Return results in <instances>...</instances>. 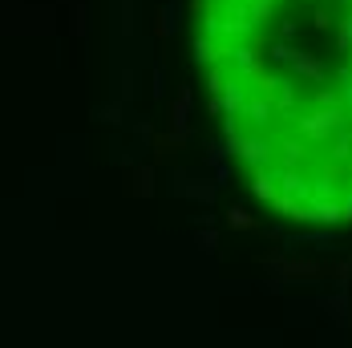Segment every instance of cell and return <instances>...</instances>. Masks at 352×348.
Here are the masks:
<instances>
[{"label": "cell", "instance_id": "23", "mask_svg": "<svg viewBox=\"0 0 352 348\" xmlns=\"http://www.w3.org/2000/svg\"><path fill=\"white\" fill-rule=\"evenodd\" d=\"M336 162H349L352 158V130H336Z\"/></svg>", "mask_w": 352, "mask_h": 348}, {"label": "cell", "instance_id": "14", "mask_svg": "<svg viewBox=\"0 0 352 348\" xmlns=\"http://www.w3.org/2000/svg\"><path fill=\"white\" fill-rule=\"evenodd\" d=\"M190 53H195V61H199V65H214V61H223V57H227V49H219L211 36H199V41L190 45Z\"/></svg>", "mask_w": 352, "mask_h": 348}, {"label": "cell", "instance_id": "15", "mask_svg": "<svg viewBox=\"0 0 352 348\" xmlns=\"http://www.w3.org/2000/svg\"><path fill=\"white\" fill-rule=\"evenodd\" d=\"M272 113H276V109H272V98H259V94H255V98H247L243 118H251L255 126H267V122H272Z\"/></svg>", "mask_w": 352, "mask_h": 348}, {"label": "cell", "instance_id": "27", "mask_svg": "<svg viewBox=\"0 0 352 348\" xmlns=\"http://www.w3.org/2000/svg\"><path fill=\"white\" fill-rule=\"evenodd\" d=\"M336 45L340 49H352V12L340 21V29H336Z\"/></svg>", "mask_w": 352, "mask_h": 348}, {"label": "cell", "instance_id": "16", "mask_svg": "<svg viewBox=\"0 0 352 348\" xmlns=\"http://www.w3.org/2000/svg\"><path fill=\"white\" fill-rule=\"evenodd\" d=\"M272 109H283V113H292V109H296V85H292L287 77H276V94H272Z\"/></svg>", "mask_w": 352, "mask_h": 348}, {"label": "cell", "instance_id": "5", "mask_svg": "<svg viewBox=\"0 0 352 348\" xmlns=\"http://www.w3.org/2000/svg\"><path fill=\"white\" fill-rule=\"evenodd\" d=\"M276 174V186H280V195H287V199H296L300 207L312 199V191H308V178L300 171H272Z\"/></svg>", "mask_w": 352, "mask_h": 348}, {"label": "cell", "instance_id": "2", "mask_svg": "<svg viewBox=\"0 0 352 348\" xmlns=\"http://www.w3.org/2000/svg\"><path fill=\"white\" fill-rule=\"evenodd\" d=\"M170 195H178V199H195V203L211 207L214 182L199 178V174H186V171H170Z\"/></svg>", "mask_w": 352, "mask_h": 348}, {"label": "cell", "instance_id": "40", "mask_svg": "<svg viewBox=\"0 0 352 348\" xmlns=\"http://www.w3.org/2000/svg\"><path fill=\"white\" fill-rule=\"evenodd\" d=\"M186 8H190V12H203V0H186Z\"/></svg>", "mask_w": 352, "mask_h": 348}, {"label": "cell", "instance_id": "17", "mask_svg": "<svg viewBox=\"0 0 352 348\" xmlns=\"http://www.w3.org/2000/svg\"><path fill=\"white\" fill-rule=\"evenodd\" d=\"M178 12H182V8H178V0H170V4L158 12V25H154V33H158V36H170V33H175V29H178Z\"/></svg>", "mask_w": 352, "mask_h": 348}, {"label": "cell", "instance_id": "13", "mask_svg": "<svg viewBox=\"0 0 352 348\" xmlns=\"http://www.w3.org/2000/svg\"><path fill=\"white\" fill-rule=\"evenodd\" d=\"M251 191H255V199L272 203V199L280 195V186H276V174H272V171H251Z\"/></svg>", "mask_w": 352, "mask_h": 348}, {"label": "cell", "instance_id": "35", "mask_svg": "<svg viewBox=\"0 0 352 348\" xmlns=\"http://www.w3.org/2000/svg\"><path fill=\"white\" fill-rule=\"evenodd\" d=\"M166 94V77H162V65H154V98Z\"/></svg>", "mask_w": 352, "mask_h": 348}, {"label": "cell", "instance_id": "21", "mask_svg": "<svg viewBox=\"0 0 352 348\" xmlns=\"http://www.w3.org/2000/svg\"><path fill=\"white\" fill-rule=\"evenodd\" d=\"M272 203H276V210H280L283 219H296V223H304V207H300L296 199H287V195H276Z\"/></svg>", "mask_w": 352, "mask_h": 348}, {"label": "cell", "instance_id": "25", "mask_svg": "<svg viewBox=\"0 0 352 348\" xmlns=\"http://www.w3.org/2000/svg\"><path fill=\"white\" fill-rule=\"evenodd\" d=\"M207 162H211L214 171L227 166V150H223V142H211V146H207Z\"/></svg>", "mask_w": 352, "mask_h": 348}, {"label": "cell", "instance_id": "6", "mask_svg": "<svg viewBox=\"0 0 352 348\" xmlns=\"http://www.w3.org/2000/svg\"><path fill=\"white\" fill-rule=\"evenodd\" d=\"M304 223H324V227L332 231L336 223H344L340 199H328V203H304Z\"/></svg>", "mask_w": 352, "mask_h": 348}, {"label": "cell", "instance_id": "28", "mask_svg": "<svg viewBox=\"0 0 352 348\" xmlns=\"http://www.w3.org/2000/svg\"><path fill=\"white\" fill-rule=\"evenodd\" d=\"M98 118H102V122H109V126H118V122H122V102L102 105V109H98Z\"/></svg>", "mask_w": 352, "mask_h": 348}, {"label": "cell", "instance_id": "12", "mask_svg": "<svg viewBox=\"0 0 352 348\" xmlns=\"http://www.w3.org/2000/svg\"><path fill=\"white\" fill-rule=\"evenodd\" d=\"M130 182H134L138 199H150V195H154V166H150V162H134V166H130Z\"/></svg>", "mask_w": 352, "mask_h": 348}, {"label": "cell", "instance_id": "29", "mask_svg": "<svg viewBox=\"0 0 352 348\" xmlns=\"http://www.w3.org/2000/svg\"><path fill=\"white\" fill-rule=\"evenodd\" d=\"M223 85H227L223 69H211V77H207V89H211V98H219V94H223Z\"/></svg>", "mask_w": 352, "mask_h": 348}, {"label": "cell", "instance_id": "3", "mask_svg": "<svg viewBox=\"0 0 352 348\" xmlns=\"http://www.w3.org/2000/svg\"><path fill=\"white\" fill-rule=\"evenodd\" d=\"M227 57H231V77L235 81H259L263 77V57H259V49L255 45H243V41H235V49H227Z\"/></svg>", "mask_w": 352, "mask_h": 348}, {"label": "cell", "instance_id": "19", "mask_svg": "<svg viewBox=\"0 0 352 348\" xmlns=\"http://www.w3.org/2000/svg\"><path fill=\"white\" fill-rule=\"evenodd\" d=\"M118 98H122V105H134L138 102V73L134 69H122V77H118Z\"/></svg>", "mask_w": 352, "mask_h": 348}, {"label": "cell", "instance_id": "8", "mask_svg": "<svg viewBox=\"0 0 352 348\" xmlns=\"http://www.w3.org/2000/svg\"><path fill=\"white\" fill-rule=\"evenodd\" d=\"M219 102H223V113L239 118V113H243V105H247V85H243V81H235V77H227V85H223Z\"/></svg>", "mask_w": 352, "mask_h": 348}, {"label": "cell", "instance_id": "7", "mask_svg": "<svg viewBox=\"0 0 352 348\" xmlns=\"http://www.w3.org/2000/svg\"><path fill=\"white\" fill-rule=\"evenodd\" d=\"M223 33H231L235 41L247 33H255V25H251V17H247V4L243 0H231V8H227V21H223Z\"/></svg>", "mask_w": 352, "mask_h": 348}, {"label": "cell", "instance_id": "33", "mask_svg": "<svg viewBox=\"0 0 352 348\" xmlns=\"http://www.w3.org/2000/svg\"><path fill=\"white\" fill-rule=\"evenodd\" d=\"M316 105H320V109H340V98H336V94H328V89H320Z\"/></svg>", "mask_w": 352, "mask_h": 348}, {"label": "cell", "instance_id": "26", "mask_svg": "<svg viewBox=\"0 0 352 348\" xmlns=\"http://www.w3.org/2000/svg\"><path fill=\"white\" fill-rule=\"evenodd\" d=\"M195 243L203 247V251H219V235H214V227H203V231L195 235Z\"/></svg>", "mask_w": 352, "mask_h": 348}, {"label": "cell", "instance_id": "11", "mask_svg": "<svg viewBox=\"0 0 352 348\" xmlns=\"http://www.w3.org/2000/svg\"><path fill=\"white\" fill-rule=\"evenodd\" d=\"M308 191H312V199H308V203H328V199H340V191H336V171H332V174H320V178H308Z\"/></svg>", "mask_w": 352, "mask_h": 348}, {"label": "cell", "instance_id": "31", "mask_svg": "<svg viewBox=\"0 0 352 348\" xmlns=\"http://www.w3.org/2000/svg\"><path fill=\"white\" fill-rule=\"evenodd\" d=\"M340 98L344 105H352V69H340Z\"/></svg>", "mask_w": 352, "mask_h": 348}, {"label": "cell", "instance_id": "30", "mask_svg": "<svg viewBox=\"0 0 352 348\" xmlns=\"http://www.w3.org/2000/svg\"><path fill=\"white\" fill-rule=\"evenodd\" d=\"M267 53H272V61H292V53H296V49H292V45H283V41H276Z\"/></svg>", "mask_w": 352, "mask_h": 348}, {"label": "cell", "instance_id": "37", "mask_svg": "<svg viewBox=\"0 0 352 348\" xmlns=\"http://www.w3.org/2000/svg\"><path fill=\"white\" fill-rule=\"evenodd\" d=\"M292 36H296V21H283V25H280V41H283V45H287Z\"/></svg>", "mask_w": 352, "mask_h": 348}, {"label": "cell", "instance_id": "18", "mask_svg": "<svg viewBox=\"0 0 352 348\" xmlns=\"http://www.w3.org/2000/svg\"><path fill=\"white\" fill-rule=\"evenodd\" d=\"M276 150H280V162H283V171H296V166L304 162V154H308V150L300 146V138H296V142H283V146H276Z\"/></svg>", "mask_w": 352, "mask_h": 348}, {"label": "cell", "instance_id": "4", "mask_svg": "<svg viewBox=\"0 0 352 348\" xmlns=\"http://www.w3.org/2000/svg\"><path fill=\"white\" fill-rule=\"evenodd\" d=\"M272 154H276V146H272L267 138H243V146H239V154H235V158H243L251 171H267Z\"/></svg>", "mask_w": 352, "mask_h": 348}, {"label": "cell", "instance_id": "1", "mask_svg": "<svg viewBox=\"0 0 352 348\" xmlns=\"http://www.w3.org/2000/svg\"><path fill=\"white\" fill-rule=\"evenodd\" d=\"M292 122H296L300 142H328L336 130H349L344 109H312V113H300V118H292Z\"/></svg>", "mask_w": 352, "mask_h": 348}, {"label": "cell", "instance_id": "22", "mask_svg": "<svg viewBox=\"0 0 352 348\" xmlns=\"http://www.w3.org/2000/svg\"><path fill=\"white\" fill-rule=\"evenodd\" d=\"M227 223H231L235 231H255V219H251L243 207H231V210H227Z\"/></svg>", "mask_w": 352, "mask_h": 348}, {"label": "cell", "instance_id": "24", "mask_svg": "<svg viewBox=\"0 0 352 348\" xmlns=\"http://www.w3.org/2000/svg\"><path fill=\"white\" fill-rule=\"evenodd\" d=\"M324 312L336 316V320H344V316H349V300H344V296H332V300H324Z\"/></svg>", "mask_w": 352, "mask_h": 348}, {"label": "cell", "instance_id": "38", "mask_svg": "<svg viewBox=\"0 0 352 348\" xmlns=\"http://www.w3.org/2000/svg\"><path fill=\"white\" fill-rule=\"evenodd\" d=\"M219 33H223V21H219V17H207V36L214 41Z\"/></svg>", "mask_w": 352, "mask_h": 348}, {"label": "cell", "instance_id": "20", "mask_svg": "<svg viewBox=\"0 0 352 348\" xmlns=\"http://www.w3.org/2000/svg\"><path fill=\"white\" fill-rule=\"evenodd\" d=\"M247 4V17H251V25L259 29L263 21H272V12H276V0H243Z\"/></svg>", "mask_w": 352, "mask_h": 348}, {"label": "cell", "instance_id": "39", "mask_svg": "<svg viewBox=\"0 0 352 348\" xmlns=\"http://www.w3.org/2000/svg\"><path fill=\"white\" fill-rule=\"evenodd\" d=\"M340 210H344V223H352V195H340Z\"/></svg>", "mask_w": 352, "mask_h": 348}, {"label": "cell", "instance_id": "10", "mask_svg": "<svg viewBox=\"0 0 352 348\" xmlns=\"http://www.w3.org/2000/svg\"><path fill=\"white\" fill-rule=\"evenodd\" d=\"M190 105H195V94H190V89H178L175 102H170V130L190 126Z\"/></svg>", "mask_w": 352, "mask_h": 348}, {"label": "cell", "instance_id": "34", "mask_svg": "<svg viewBox=\"0 0 352 348\" xmlns=\"http://www.w3.org/2000/svg\"><path fill=\"white\" fill-rule=\"evenodd\" d=\"M73 33L77 36L85 33V8H81V4H73Z\"/></svg>", "mask_w": 352, "mask_h": 348}, {"label": "cell", "instance_id": "36", "mask_svg": "<svg viewBox=\"0 0 352 348\" xmlns=\"http://www.w3.org/2000/svg\"><path fill=\"white\" fill-rule=\"evenodd\" d=\"M312 25H316V29H328V25H332V17H328V8H316V12H312Z\"/></svg>", "mask_w": 352, "mask_h": 348}, {"label": "cell", "instance_id": "32", "mask_svg": "<svg viewBox=\"0 0 352 348\" xmlns=\"http://www.w3.org/2000/svg\"><path fill=\"white\" fill-rule=\"evenodd\" d=\"M134 138H142V142H154V126H150L146 118H138V122H134Z\"/></svg>", "mask_w": 352, "mask_h": 348}, {"label": "cell", "instance_id": "9", "mask_svg": "<svg viewBox=\"0 0 352 348\" xmlns=\"http://www.w3.org/2000/svg\"><path fill=\"white\" fill-rule=\"evenodd\" d=\"M292 69L300 73V77H308V81H324V77H328V69H324V61H316L312 53H300V49L292 53Z\"/></svg>", "mask_w": 352, "mask_h": 348}, {"label": "cell", "instance_id": "41", "mask_svg": "<svg viewBox=\"0 0 352 348\" xmlns=\"http://www.w3.org/2000/svg\"><path fill=\"white\" fill-rule=\"evenodd\" d=\"M340 4H352V0H340Z\"/></svg>", "mask_w": 352, "mask_h": 348}]
</instances>
